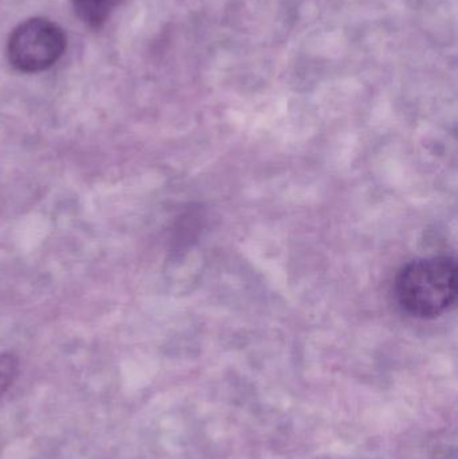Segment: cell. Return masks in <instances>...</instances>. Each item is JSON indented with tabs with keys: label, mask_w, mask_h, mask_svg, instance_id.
Masks as SVG:
<instances>
[{
	"label": "cell",
	"mask_w": 458,
	"mask_h": 459,
	"mask_svg": "<svg viewBox=\"0 0 458 459\" xmlns=\"http://www.w3.org/2000/svg\"><path fill=\"white\" fill-rule=\"evenodd\" d=\"M457 273L454 256H430L410 262L395 280L398 307L419 320L440 317L456 302Z\"/></svg>",
	"instance_id": "obj_1"
},
{
	"label": "cell",
	"mask_w": 458,
	"mask_h": 459,
	"mask_svg": "<svg viewBox=\"0 0 458 459\" xmlns=\"http://www.w3.org/2000/svg\"><path fill=\"white\" fill-rule=\"evenodd\" d=\"M66 45V35L58 24L45 18L27 19L8 38V62L18 72H45L64 56Z\"/></svg>",
	"instance_id": "obj_2"
},
{
	"label": "cell",
	"mask_w": 458,
	"mask_h": 459,
	"mask_svg": "<svg viewBox=\"0 0 458 459\" xmlns=\"http://www.w3.org/2000/svg\"><path fill=\"white\" fill-rule=\"evenodd\" d=\"M123 2L124 0H70L75 15L91 29L104 26Z\"/></svg>",
	"instance_id": "obj_3"
},
{
	"label": "cell",
	"mask_w": 458,
	"mask_h": 459,
	"mask_svg": "<svg viewBox=\"0 0 458 459\" xmlns=\"http://www.w3.org/2000/svg\"><path fill=\"white\" fill-rule=\"evenodd\" d=\"M19 360L13 353L0 352V399L5 395L18 377Z\"/></svg>",
	"instance_id": "obj_4"
}]
</instances>
